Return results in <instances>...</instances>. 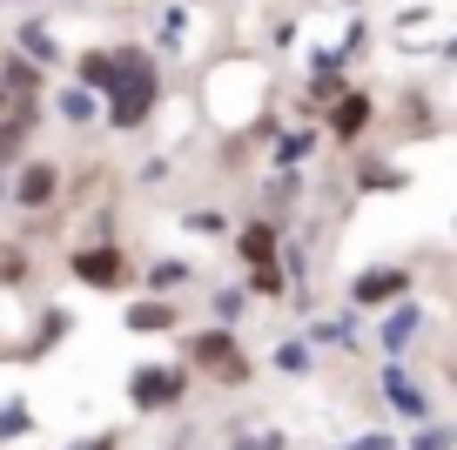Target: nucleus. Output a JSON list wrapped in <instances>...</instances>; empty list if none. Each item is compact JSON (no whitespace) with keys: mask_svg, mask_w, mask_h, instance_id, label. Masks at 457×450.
<instances>
[{"mask_svg":"<svg viewBox=\"0 0 457 450\" xmlns=\"http://www.w3.org/2000/svg\"><path fill=\"white\" fill-rule=\"evenodd\" d=\"M54 182H61V175L47 169V162H34V169L21 175V188H14V196L28 202V209H41V202H54Z\"/></svg>","mask_w":457,"mask_h":450,"instance_id":"nucleus-7","label":"nucleus"},{"mask_svg":"<svg viewBox=\"0 0 457 450\" xmlns=\"http://www.w3.org/2000/svg\"><path fill=\"white\" fill-rule=\"evenodd\" d=\"M411 323H417L411 310H397V316H390V337H384V350H403V337H411Z\"/></svg>","mask_w":457,"mask_h":450,"instance_id":"nucleus-12","label":"nucleus"},{"mask_svg":"<svg viewBox=\"0 0 457 450\" xmlns=\"http://www.w3.org/2000/svg\"><path fill=\"white\" fill-rule=\"evenodd\" d=\"M236 249H243L256 269H270V262H276V236H270L262 222H256V229H243V242H236Z\"/></svg>","mask_w":457,"mask_h":450,"instance_id":"nucleus-9","label":"nucleus"},{"mask_svg":"<svg viewBox=\"0 0 457 450\" xmlns=\"http://www.w3.org/2000/svg\"><path fill=\"white\" fill-rule=\"evenodd\" d=\"M329 128H337L343 141H357L363 128H370V101H363V95H343V101H337V114H329Z\"/></svg>","mask_w":457,"mask_h":450,"instance_id":"nucleus-5","label":"nucleus"},{"mask_svg":"<svg viewBox=\"0 0 457 450\" xmlns=\"http://www.w3.org/2000/svg\"><path fill=\"white\" fill-rule=\"evenodd\" d=\"M175 396H182V377H175V370H142V377H135V404L142 410H169Z\"/></svg>","mask_w":457,"mask_h":450,"instance_id":"nucleus-3","label":"nucleus"},{"mask_svg":"<svg viewBox=\"0 0 457 450\" xmlns=\"http://www.w3.org/2000/svg\"><path fill=\"white\" fill-rule=\"evenodd\" d=\"M87 450H114V444H108V437H95V444H87Z\"/></svg>","mask_w":457,"mask_h":450,"instance_id":"nucleus-13","label":"nucleus"},{"mask_svg":"<svg viewBox=\"0 0 457 450\" xmlns=\"http://www.w3.org/2000/svg\"><path fill=\"white\" fill-rule=\"evenodd\" d=\"M195 356L215 370V377H243V356L228 350V337H222V329H215V337H202V343H195Z\"/></svg>","mask_w":457,"mask_h":450,"instance_id":"nucleus-6","label":"nucleus"},{"mask_svg":"<svg viewBox=\"0 0 457 450\" xmlns=\"http://www.w3.org/2000/svg\"><path fill=\"white\" fill-rule=\"evenodd\" d=\"M390 404H397L403 417H424V396H417V390H411L403 377H390Z\"/></svg>","mask_w":457,"mask_h":450,"instance_id":"nucleus-10","label":"nucleus"},{"mask_svg":"<svg viewBox=\"0 0 457 450\" xmlns=\"http://www.w3.org/2000/svg\"><path fill=\"white\" fill-rule=\"evenodd\" d=\"M129 323H135V329H162V323H169V310H162V303H135Z\"/></svg>","mask_w":457,"mask_h":450,"instance_id":"nucleus-11","label":"nucleus"},{"mask_svg":"<svg viewBox=\"0 0 457 450\" xmlns=\"http://www.w3.org/2000/svg\"><path fill=\"white\" fill-rule=\"evenodd\" d=\"M74 276L108 289V282H121V255H114V249H81V255H74Z\"/></svg>","mask_w":457,"mask_h":450,"instance_id":"nucleus-4","label":"nucleus"},{"mask_svg":"<svg viewBox=\"0 0 457 450\" xmlns=\"http://www.w3.org/2000/svg\"><path fill=\"white\" fill-rule=\"evenodd\" d=\"M148 108H155V74H148L135 54H121V88L108 95V114H114V128H135Z\"/></svg>","mask_w":457,"mask_h":450,"instance_id":"nucleus-1","label":"nucleus"},{"mask_svg":"<svg viewBox=\"0 0 457 450\" xmlns=\"http://www.w3.org/2000/svg\"><path fill=\"white\" fill-rule=\"evenodd\" d=\"M81 81L101 88V95H114V88H121V61H114V54H87L81 61Z\"/></svg>","mask_w":457,"mask_h":450,"instance_id":"nucleus-8","label":"nucleus"},{"mask_svg":"<svg viewBox=\"0 0 457 450\" xmlns=\"http://www.w3.org/2000/svg\"><path fill=\"white\" fill-rule=\"evenodd\" d=\"M403 289H411V276H403V269H370V276L350 282V296H357V303H370V310H377V303H397Z\"/></svg>","mask_w":457,"mask_h":450,"instance_id":"nucleus-2","label":"nucleus"}]
</instances>
